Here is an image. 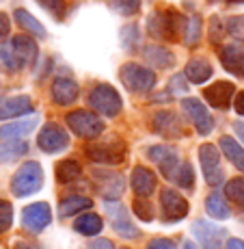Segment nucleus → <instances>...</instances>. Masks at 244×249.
Returning a JSON list of instances; mask_svg holds the SVG:
<instances>
[{"instance_id": "50", "label": "nucleus", "mask_w": 244, "mask_h": 249, "mask_svg": "<svg viewBox=\"0 0 244 249\" xmlns=\"http://www.w3.org/2000/svg\"><path fill=\"white\" fill-rule=\"evenodd\" d=\"M13 249H37L35 245H33V243H26V241H17L16 243V247Z\"/></svg>"}, {"instance_id": "28", "label": "nucleus", "mask_w": 244, "mask_h": 249, "mask_svg": "<svg viewBox=\"0 0 244 249\" xmlns=\"http://www.w3.org/2000/svg\"><path fill=\"white\" fill-rule=\"evenodd\" d=\"M13 18H16L17 26H20L22 31L31 33V35H33V37H37V39H46L48 33H46V28H44V24L37 20V18H33L31 13L26 11V9H16Z\"/></svg>"}, {"instance_id": "53", "label": "nucleus", "mask_w": 244, "mask_h": 249, "mask_svg": "<svg viewBox=\"0 0 244 249\" xmlns=\"http://www.w3.org/2000/svg\"><path fill=\"white\" fill-rule=\"evenodd\" d=\"M123 249H130V247H123Z\"/></svg>"}, {"instance_id": "8", "label": "nucleus", "mask_w": 244, "mask_h": 249, "mask_svg": "<svg viewBox=\"0 0 244 249\" xmlns=\"http://www.w3.org/2000/svg\"><path fill=\"white\" fill-rule=\"evenodd\" d=\"M91 178L95 182V189L108 202H117L123 195V176L119 171H111V169H93L91 171Z\"/></svg>"}, {"instance_id": "24", "label": "nucleus", "mask_w": 244, "mask_h": 249, "mask_svg": "<svg viewBox=\"0 0 244 249\" xmlns=\"http://www.w3.org/2000/svg\"><path fill=\"white\" fill-rule=\"evenodd\" d=\"M39 124V117H28V119H17L13 124L0 128V139H26Z\"/></svg>"}, {"instance_id": "6", "label": "nucleus", "mask_w": 244, "mask_h": 249, "mask_svg": "<svg viewBox=\"0 0 244 249\" xmlns=\"http://www.w3.org/2000/svg\"><path fill=\"white\" fill-rule=\"evenodd\" d=\"M84 154L99 165H121L126 160V143L121 139H108V141L89 143Z\"/></svg>"}, {"instance_id": "2", "label": "nucleus", "mask_w": 244, "mask_h": 249, "mask_svg": "<svg viewBox=\"0 0 244 249\" xmlns=\"http://www.w3.org/2000/svg\"><path fill=\"white\" fill-rule=\"evenodd\" d=\"M186 18L181 13L166 9V11H154L147 18V33L154 39L162 41H178L184 35Z\"/></svg>"}, {"instance_id": "31", "label": "nucleus", "mask_w": 244, "mask_h": 249, "mask_svg": "<svg viewBox=\"0 0 244 249\" xmlns=\"http://www.w3.org/2000/svg\"><path fill=\"white\" fill-rule=\"evenodd\" d=\"M205 210H208V214L214 219H227L229 214H231L227 202H225V197L218 191H214V193H210L208 197H205Z\"/></svg>"}, {"instance_id": "11", "label": "nucleus", "mask_w": 244, "mask_h": 249, "mask_svg": "<svg viewBox=\"0 0 244 249\" xmlns=\"http://www.w3.org/2000/svg\"><path fill=\"white\" fill-rule=\"evenodd\" d=\"M104 210H106L108 219H111V223H113V230L119 234V236L128 238V241L138 238V234L141 232H138V228L130 221V213H128L121 204L119 202H108V204H104Z\"/></svg>"}, {"instance_id": "18", "label": "nucleus", "mask_w": 244, "mask_h": 249, "mask_svg": "<svg viewBox=\"0 0 244 249\" xmlns=\"http://www.w3.org/2000/svg\"><path fill=\"white\" fill-rule=\"evenodd\" d=\"M78 93H80V87L76 80L67 78V76H56L52 80V89H50V95L54 100V104L59 107H69L78 100Z\"/></svg>"}, {"instance_id": "15", "label": "nucleus", "mask_w": 244, "mask_h": 249, "mask_svg": "<svg viewBox=\"0 0 244 249\" xmlns=\"http://www.w3.org/2000/svg\"><path fill=\"white\" fill-rule=\"evenodd\" d=\"M193 236L197 238V243L203 249H221L225 238H227V230L214 226L212 221H195Z\"/></svg>"}, {"instance_id": "29", "label": "nucleus", "mask_w": 244, "mask_h": 249, "mask_svg": "<svg viewBox=\"0 0 244 249\" xmlns=\"http://www.w3.org/2000/svg\"><path fill=\"white\" fill-rule=\"evenodd\" d=\"M104 228V221L99 214L95 213H87V214H80L78 219L74 221V230L82 236H98Z\"/></svg>"}, {"instance_id": "26", "label": "nucleus", "mask_w": 244, "mask_h": 249, "mask_svg": "<svg viewBox=\"0 0 244 249\" xmlns=\"http://www.w3.org/2000/svg\"><path fill=\"white\" fill-rule=\"evenodd\" d=\"M93 202L84 195H69V197L61 199L59 204V217L61 219H67V217H74V214H80L84 210H89Z\"/></svg>"}, {"instance_id": "36", "label": "nucleus", "mask_w": 244, "mask_h": 249, "mask_svg": "<svg viewBox=\"0 0 244 249\" xmlns=\"http://www.w3.org/2000/svg\"><path fill=\"white\" fill-rule=\"evenodd\" d=\"M141 41V33H138V24H128L121 28V46L128 52H134Z\"/></svg>"}, {"instance_id": "32", "label": "nucleus", "mask_w": 244, "mask_h": 249, "mask_svg": "<svg viewBox=\"0 0 244 249\" xmlns=\"http://www.w3.org/2000/svg\"><path fill=\"white\" fill-rule=\"evenodd\" d=\"M225 197L236 206H240V208H244V176L231 178L225 184Z\"/></svg>"}, {"instance_id": "42", "label": "nucleus", "mask_w": 244, "mask_h": 249, "mask_svg": "<svg viewBox=\"0 0 244 249\" xmlns=\"http://www.w3.org/2000/svg\"><path fill=\"white\" fill-rule=\"evenodd\" d=\"M223 35H225V26L216 16H212V20H210V41L212 44H221Z\"/></svg>"}, {"instance_id": "5", "label": "nucleus", "mask_w": 244, "mask_h": 249, "mask_svg": "<svg viewBox=\"0 0 244 249\" xmlns=\"http://www.w3.org/2000/svg\"><path fill=\"white\" fill-rule=\"evenodd\" d=\"M119 78H121L123 87L132 93H147L156 87V71L138 63H126L119 70Z\"/></svg>"}, {"instance_id": "25", "label": "nucleus", "mask_w": 244, "mask_h": 249, "mask_svg": "<svg viewBox=\"0 0 244 249\" xmlns=\"http://www.w3.org/2000/svg\"><path fill=\"white\" fill-rule=\"evenodd\" d=\"M186 78H188V83H195V85H203L205 80L212 76V65H210V61L201 59V56H195V59H190L188 63H186Z\"/></svg>"}, {"instance_id": "20", "label": "nucleus", "mask_w": 244, "mask_h": 249, "mask_svg": "<svg viewBox=\"0 0 244 249\" xmlns=\"http://www.w3.org/2000/svg\"><path fill=\"white\" fill-rule=\"evenodd\" d=\"M33 111H35V104H33V100L28 95H7V98H0V119H13Z\"/></svg>"}, {"instance_id": "7", "label": "nucleus", "mask_w": 244, "mask_h": 249, "mask_svg": "<svg viewBox=\"0 0 244 249\" xmlns=\"http://www.w3.org/2000/svg\"><path fill=\"white\" fill-rule=\"evenodd\" d=\"M65 122L69 126V130L80 139H98L104 135V122L91 111H71L65 115Z\"/></svg>"}, {"instance_id": "46", "label": "nucleus", "mask_w": 244, "mask_h": 249, "mask_svg": "<svg viewBox=\"0 0 244 249\" xmlns=\"http://www.w3.org/2000/svg\"><path fill=\"white\" fill-rule=\"evenodd\" d=\"M84 249H114V245H113V241H108V238H95V241L87 243Z\"/></svg>"}, {"instance_id": "44", "label": "nucleus", "mask_w": 244, "mask_h": 249, "mask_svg": "<svg viewBox=\"0 0 244 249\" xmlns=\"http://www.w3.org/2000/svg\"><path fill=\"white\" fill-rule=\"evenodd\" d=\"M147 249H178L171 238H154L147 243Z\"/></svg>"}, {"instance_id": "19", "label": "nucleus", "mask_w": 244, "mask_h": 249, "mask_svg": "<svg viewBox=\"0 0 244 249\" xmlns=\"http://www.w3.org/2000/svg\"><path fill=\"white\" fill-rule=\"evenodd\" d=\"M151 126H154V130L158 132V135L169 137V139H179V137H184V132H186L181 119L175 113H171V111L156 113Z\"/></svg>"}, {"instance_id": "1", "label": "nucleus", "mask_w": 244, "mask_h": 249, "mask_svg": "<svg viewBox=\"0 0 244 249\" xmlns=\"http://www.w3.org/2000/svg\"><path fill=\"white\" fill-rule=\"evenodd\" d=\"M37 44L28 35H16L0 48V63L7 71H22L28 65H35L37 61Z\"/></svg>"}, {"instance_id": "52", "label": "nucleus", "mask_w": 244, "mask_h": 249, "mask_svg": "<svg viewBox=\"0 0 244 249\" xmlns=\"http://www.w3.org/2000/svg\"><path fill=\"white\" fill-rule=\"evenodd\" d=\"M227 2H233V4H236V2H244V0H227Z\"/></svg>"}, {"instance_id": "35", "label": "nucleus", "mask_w": 244, "mask_h": 249, "mask_svg": "<svg viewBox=\"0 0 244 249\" xmlns=\"http://www.w3.org/2000/svg\"><path fill=\"white\" fill-rule=\"evenodd\" d=\"M173 182L178 186H181V189H193L195 186V171H193V165L190 162H186V160H181V165H179V169L175 171V178Z\"/></svg>"}, {"instance_id": "13", "label": "nucleus", "mask_w": 244, "mask_h": 249, "mask_svg": "<svg viewBox=\"0 0 244 249\" xmlns=\"http://www.w3.org/2000/svg\"><path fill=\"white\" fill-rule=\"evenodd\" d=\"M181 111L188 115V119L193 122V126L197 128L199 135H210L214 130V117L205 108L203 102H199L197 98H184L181 100Z\"/></svg>"}, {"instance_id": "16", "label": "nucleus", "mask_w": 244, "mask_h": 249, "mask_svg": "<svg viewBox=\"0 0 244 249\" xmlns=\"http://www.w3.org/2000/svg\"><path fill=\"white\" fill-rule=\"evenodd\" d=\"M149 159L154 160L158 167H160L162 176H164L166 180L173 182L175 171H178L179 165H181L178 152H175L173 147H169V145H154V147H149Z\"/></svg>"}, {"instance_id": "34", "label": "nucleus", "mask_w": 244, "mask_h": 249, "mask_svg": "<svg viewBox=\"0 0 244 249\" xmlns=\"http://www.w3.org/2000/svg\"><path fill=\"white\" fill-rule=\"evenodd\" d=\"M80 165L76 160H61L59 165H56V180L61 182V184H67V182H71V180H76L80 176Z\"/></svg>"}, {"instance_id": "22", "label": "nucleus", "mask_w": 244, "mask_h": 249, "mask_svg": "<svg viewBox=\"0 0 244 249\" xmlns=\"http://www.w3.org/2000/svg\"><path fill=\"white\" fill-rule=\"evenodd\" d=\"M130 184H132V191L136 197H149V195L156 191L158 180H156L154 171H149L147 167H134Z\"/></svg>"}, {"instance_id": "49", "label": "nucleus", "mask_w": 244, "mask_h": 249, "mask_svg": "<svg viewBox=\"0 0 244 249\" xmlns=\"http://www.w3.org/2000/svg\"><path fill=\"white\" fill-rule=\"evenodd\" d=\"M233 132L240 137V141L244 143V122H233Z\"/></svg>"}, {"instance_id": "41", "label": "nucleus", "mask_w": 244, "mask_h": 249, "mask_svg": "<svg viewBox=\"0 0 244 249\" xmlns=\"http://www.w3.org/2000/svg\"><path fill=\"white\" fill-rule=\"evenodd\" d=\"M37 2H39L41 7L46 9V11H50L52 16L63 18V13H65V0H37Z\"/></svg>"}, {"instance_id": "9", "label": "nucleus", "mask_w": 244, "mask_h": 249, "mask_svg": "<svg viewBox=\"0 0 244 249\" xmlns=\"http://www.w3.org/2000/svg\"><path fill=\"white\" fill-rule=\"evenodd\" d=\"M37 145L46 154H56V152H63L69 147V135L65 132L63 126L48 122L39 130V135H37Z\"/></svg>"}, {"instance_id": "40", "label": "nucleus", "mask_w": 244, "mask_h": 249, "mask_svg": "<svg viewBox=\"0 0 244 249\" xmlns=\"http://www.w3.org/2000/svg\"><path fill=\"white\" fill-rule=\"evenodd\" d=\"M13 226V208L7 199H0V234H4Z\"/></svg>"}, {"instance_id": "47", "label": "nucleus", "mask_w": 244, "mask_h": 249, "mask_svg": "<svg viewBox=\"0 0 244 249\" xmlns=\"http://www.w3.org/2000/svg\"><path fill=\"white\" fill-rule=\"evenodd\" d=\"M233 107H236V111L244 117V91H242V93H238V95H236V100H233Z\"/></svg>"}, {"instance_id": "14", "label": "nucleus", "mask_w": 244, "mask_h": 249, "mask_svg": "<svg viewBox=\"0 0 244 249\" xmlns=\"http://www.w3.org/2000/svg\"><path fill=\"white\" fill-rule=\"evenodd\" d=\"M160 208H162V217L166 221H179L188 214V202L181 193H178L175 189L166 186L160 191Z\"/></svg>"}, {"instance_id": "3", "label": "nucleus", "mask_w": 244, "mask_h": 249, "mask_svg": "<svg viewBox=\"0 0 244 249\" xmlns=\"http://www.w3.org/2000/svg\"><path fill=\"white\" fill-rule=\"evenodd\" d=\"M41 184H44V169L37 160H28L13 174L11 193L16 197H26V195H33L35 191H39Z\"/></svg>"}, {"instance_id": "21", "label": "nucleus", "mask_w": 244, "mask_h": 249, "mask_svg": "<svg viewBox=\"0 0 244 249\" xmlns=\"http://www.w3.org/2000/svg\"><path fill=\"white\" fill-rule=\"evenodd\" d=\"M218 59H221L223 68L227 71L244 78V46H236V44L223 46L218 50Z\"/></svg>"}, {"instance_id": "51", "label": "nucleus", "mask_w": 244, "mask_h": 249, "mask_svg": "<svg viewBox=\"0 0 244 249\" xmlns=\"http://www.w3.org/2000/svg\"><path fill=\"white\" fill-rule=\"evenodd\" d=\"M181 249H197V247H195V243H190V241H184V245H181Z\"/></svg>"}, {"instance_id": "33", "label": "nucleus", "mask_w": 244, "mask_h": 249, "mask_svg": "<svg viewBox=\"0 0 244 249\" xmlns=\"http://www.w3.org/2000/svg\"><path fill=\"white\" fill-rule=\"evenodd\" d=\"M201 28H203V24H201V18L195 13V16L186 18V26H184V44L186 46H197L199 39H201Z\"/></svg>"}, {"instance_id": "10", "label": "nucleus", "mask_w": 244, "mask_h": 249, "mask_svg": "<svg viewBox=\"0 0 244 249\" xmlns=\"http://www.w3.org/2000/svg\"><path fill=\"white\" fill-rule=\"evenodd\" d=\"M199 160H201V169L203 176L208 180L210 186H221L225 180L223 167H221V152L216 150V145L212 143H205L199 147Z\"/></svg>"}, {"instance_id": "23", "label": "nucleus", "mask_w": 244, "mask_h": 249, "mask_svg": "<svg viewBox=\"0 0 244 249\" xmlns=\"http://www.w3.org/2000/svg\"><path fill=\"white\" fill-rule=\"evenodd\" d=\"M143 56H145L147 63L154 65L158 70H166V68H171V65H175V54L164 46H156V44L147 46L145 50H143Z\"/></svg>"}, {"instance_id": "38", "label": "nucleus", "mask_w": 244, "mask_h": 249, "mask_svg": "<svg viewBox=\"0 0 244 249\" xmlns=\"http://www.w3.org/2000/svg\"><path fill=\"white\" fill-rule=\"evenodd\" d=\"M134 214H136L141 221H151V219H154V206L147 202L145 197H136L134 199Z\"/></svg>"}, {"instance_id": "4", "label": "nucleus", "mask_w": 244, "mask_h": 249, "mask_svg": "<svg viewBox=\"0 0 244 249\" xmlns=\"http://www.w3.org/2000/svg\"><path fill=\"white\" fill-rule=\"evenodd\" d=\"M89 107L93 108L98 115H104V117H117L119 113H121V95L117 93V89L113 87V85H98V87H93L89 91V98H87Z\"/></svg>"}, {"instance_id": "39", "label": "nucleus", "mask_w": 244, "mask_h": 249, "mask_svg": "<svg viewBox=\"0 0 244 249\" xmlns=\"http://www.w3.org/2000/svg\"><path fill=\"white\" fill-rule=\"evenodd\" d=\"M227 33L233 37V39L244 41V13H242V16L227 18Z\"/></svg>"}, {"instance_id": "48", "label": "nucleus", "mask_w": 244, "mask_h": 249, "mask_svg": "<svg viewBox=\"0 0 244 249\" xmlns=\"http://www.w3.org/2000/svg\"><path fill=\"white\" fill-rule=\"evenodd\" d=\"M225 249H244V241H240V238H229Z\"/></svg>"}, {"instance_id": "43", "label": "nucleus", "mask_w": 244, "mask_h": 249, "mask_svg": "<svg viewBox=\"0 0 244 249\" xmlns=\"http://www.w3.org/2000/svg\"><path fill=\"white\" fill-rule=\"evenodd\" d=\"M186 74H175L173 78L169 80V89L173 91V93H186V91H188V83H186Z\"/></svg>"}, {"instance_id": "12", "label": "nucleus", "mask_w": 244, "mask_h": 249, "mask_svg": "<svg viewBox=\"0 0 244 249\" xmlns=\"http://www.w3.org/2000/svg\"><path fill=\"white\" fill-rule=\"evenodd\" d=\"M52 223V210L46 202L31 204L22 210V228L31 234H39Z\"/></svg>"}, {"instance_id": "45", "label": "nucleus", "mask_w": 244, "mask_h": 249, "mask_svg": "<svg viewBox=\"0 0 244 249\" xmlns=\"http://www.w3.org/2000/svg\"><path fill=\"white\" fill-rule=\"evenodd\" d=\"M9 31H11V24H9V16L0 11V41H4L9 37Z\"/></svg>"}, {"instance_id": "30", "label": "nucleus", "mask_w": 244, "mask_h": 249, "mask_svg": "<svg viewBox=\"0 0 244 249\" xmlns=\"http://www.w3.org/2000/svg\"><path fill=\"white\" fill-rule=\"evenodd\" d=\"M221 150H223V154L233 162V167L240 169L244 174V150H242L240 143H238L233 137H223L221 139Z\"/></svg>"}, {"instance_id": "17", "label": "nucleus", "mask_w": 244, "mask_h": 249, "mask_svg": "<svg viewBox=\"0 0 244 249\" xmlns=\"http://www.w3.org/2000/svg\"><path fill=\"white\" fill-rule=\"evenodd\" d=\"M233 95H236V87H233V83H227V80H216L208 89H203V98L208 100L210 107L218 108V111H227L231 107Z\"/></svg>"}, {"instance_id": "37", "label": "nucleus", "mask_w": 244, "mask_h": 249, "mask_svg": "<svg viewBox=\"0 0 244 249\" xmlns=\"http://www.w3.org/2000/svg\"><path fill=\"white\" fill-rule=\"evenodd\" d=\"M111 9L119 16H136L141 11V0H111Z\"/></svg>"}, {"instance_id": "27", "label": "nucleus", "mask_w": 244, "mask_h": 249, "mask_svg": "<svg viewBox=\"0 0 244 249\" xmlns=\"http://www.w3.org/2000/svg\"><path fill=\"white\" fill-rule=\"evenodd\" d=\"M28 152V143L24 139H2L0 141V162H13Z\"/></svg>"}]
</instances>
